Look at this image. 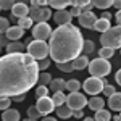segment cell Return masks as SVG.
<instances>
[{"label":"cell","instance_id":"cell-12","mask_svg":"<svg viewBox=\"0 0 121 121\" xmlns=\"http://www.w3.org/2000/svg\"><path fill=\"white\" fill-rule=\"evenodd\" d=\"M29 15V7L24 2H15L13 8H11V16L13 18H26Z\"/></svg>","mask_w":121,"mask_h":121},{"label":"cell","instance_id":"cell-7","mask_svg":"<svg viewBox=\"0 0 121 121\" xmlns=\"http://www.w3.org/2000/svg\"><path fill=\"white\" fill-rule=\"evenodd\" d=\"M65 105L71 112H78V110H82L84 107L87 105V99L81 92H73V94H69V95H66Z\"/></svg>","mask_w":121,"mask_h":121},{"label":"cell","instance_id":"cell-54","mask_svg":"<svg viewBox=\"0 0 121 121\" xmlns=\"http://www.w3.org/2000/svg\"><path fill=\"white\" fill-rule=\"evenodd\" d=\"M0 11H2V10H0Z\"/></svg>","mask_w":121,"mask_h":121},{"label":"cell","instance_id":"cell-5","mask_svg":"<svg viewBox=\"0 0 121 121\" xmlns=\"http://www.w3.org/2000/svg\"><path fill=\"white\" fill-rule=\"evenodd\" d=\"M26 50H28V55L34 60H45L48 55V45L47 42L42 40H29Z\"/></svg>","mask_w":121,"mask_h":121},{"label":"cell","instance_id":"cell-26","mask_svg":"<svg viewBox=\"0 0 121 121\" xmlns=\"http://www.w3.org/2000/svg\"><path fill=\"white\" fill-rule=\"evenodd\" d=\"M65 89H66V91H69V94L79 92V89H81V82H79L78 79H69V81H66Z\"/></svg>","mask_w":121,"mask_h":121},{"label":"cell","instance_id":"cell-11","mask_svg":"<svg viewBox=\"0 0 121 121\" xmlns=\"http://www.w3.org/2000/svg\"><path fill=\"white\" fill-rule=\"evenodd\" d=\"M78 19H79V24H81L82 28L94 29V26H95V23H97L99 18L94 15V11H82V13L78 16Z\"/></svg>","mask_w":121,"mask_h":121},{"label":"cell","instance_id":"cell-18","mask_svg":"<svg viewBox=\"0 0 121 121\" xmlns=\"http://www.w3.org/2000/svg\"><path fill=\"white\" fill-rule=\"evenodd\" d=\"M66 81L61 79V78H56V79H52L50 84H48V91H53V92H63L65 91Z\"/></svg>","mask_w":121,"mask_h":121},{"label":"cell","instance_id":"cell-21","mask_svg":"<svg viewBox=\"0 0 121 121\" xmlns=\"http://www.w3.org/2000/svg\"><path fill=\"white\" fill-rule=\"evenodd\" d=\"M110 28H112V21H107V19L99 18L97 23H95V26H94V31H99V32L103 34V32H107Z\"/></svg>","mask_w":121,"mask_h":121},{"label":"cell","instance_id":"cell-27","mask_svg":"<svg viewBox=\"0 0 121 121\" xmlns=\"http://www.w3.org/2000/svg\"><path fill=\"white\" fill-rule=\"evenodd\" d=\"M94 50H95V44H94L92 40H84L82 44V55H91L94 53Z\"/></svg>","mask_w":121,"mask_h":121},{"label":"cell","instance_id":"cell-14","mask_svg":"<svg viewBox=\"0 0 121 121\" xmlns=\"http://www.w3.org/2000/svg\"><path fill=\"white\" fill-rule=\"evenodd\" d=\"M23 36H24V31L21 28H18V26H10L8 31L5 32V37L8 40H11V42H18Z\"/></svg>","mask_w":121,"mask_h":121},{"label":"cell","instance_id":"cell-37","mask_svg":"<svg viewBox=\"0 0 121 121\" xmlns=\"http://www.w3.org/2000/svg\"><path fill=\"white\" fill-rule=\"evenodd\" d=\"M107 97H112L113 94L116 92V87L115 86H112V84H107V86H103V91H102Z\"/></svg>","mask_w":121,"mask_h":121},{"label":"cell","instance_id":"cell-48","mask_svg":"<svg viewBox=\"0 0 121 121\" xmlns=\"http://www.w3.org/2000/svg\"><path fill=\"white\" fill-rule=\"evenodd\" d=\"M40 121H56V118H52V116H45V118H42Z\"/></svg>","mask_w":121,"mask_h":121},{"label":"cell","instance_id":"cell-25","mask_svg":"<svg viewBox=\"0 0 121 121\" xmlns=\"http://www.w3.org/2000/svg\"><path fill=\"white\" fill-rule=\"evenodd\" d=\"M68 5H71V2H68V0H50L48 2V7H52V8H55L56 11H60V10H65Z\"/></svg>","mask_w":121,"mask_h":121},{"label":"cell","instance_id":"cell-1","mask_svg":"<svg viewBox=\"0 0 121 121\" xmlns=\"http://www.w3.org/2000/svg\"><path fill=\"white\" fill-rule=\"evenodd\" d=\"M39 78L37 61L28 53L0 56V97L13 99L31 91Z\"/></svg>","mask_w":121,"mask_h":121},{"label":"cell","instance_id":"cell-42","mask_svg":"<svg viewBox=\"0 0 121 121\" xmlns=\"http://www.w3.org/2000/svg\"><path fill=\"white\" fill-rule=\"evenodd\" d=\"M8 45V39L5 36H0V47H7Z\"/></svg>","mask_w":121,"mask_h":121},{"label":"cell","instance_id":"cell-23","mask_svg":"<svg viewBox=\"0 0 121 121\" xmlns=\"http://www.w3.org/2000/svg\"><path fill=\"white\" fill-rule=\"evenodd\" d=\"M50 99H52V102H53V105H55V108L65 105V102H66V95L63 92H53V95H52Z\"/></svg>","mask_w":121,"mask_h":121},{"label":"cell","instance_id":"cell-47","mask_svg":"<svg viewBox=\"0 0 121 121\" xmlns=\"http://www.w3.org/2000/svg\"><path fill=\"white\" fill-rule=\"evenodd\" d=\"M113 7H115V8H118V10H121V0H116V2H113Z\"/></svg>","mask_w":121,"mask_h":121},{"label":"cell","instance_id":"cell-51","mask_svg":"<svg viewBox=\"0 0 121 121\" xmlns=\"http://www.w3.org/2000/svg\"><path fill=\"white\" fill-rule=\"evenodd\" d=\"M23 121H31V120H29V118H28V120H23Z\"/></svg>","mask_w":121,"mask_h":121},{"label":"cell","instance_id":"cell-31","mask_svg":"<svg viewBox=\"0 0 121 121\" xmlns=\"http://www.w3.org/2000/svg\"><path fill=\"white\" fill-rule=\"evenodd\" d=\"M92 5L97 7V8H100V10H107L113 5V2L112 0H95V2H92Z\"/></svg>","mask_w":121,"mask_h":121},{"label":"cell","instance_id":"cell-39","mask_svg":"<svg viewBox=\"0 0 121 121\" xmlns=\"http://www.w3.org/2000/svg\"><path fill=\"white\" fill-rule=\"evenodd\" d=\"M48 66H50V61H48L47 58H45V60H39V61H37V69H39V71H45Z\"/></svg>","mask_w":121,"mask_h":121},{"label":"cell","instance_id":"cell-28","mask_svg":"<svg viewBox=\"0 0 121 121\" xmlns=\"http://www.w3.org/2000/svg\"><path fill=\"white\" fill-rule=\"evenodd\" d=\"M115 55V50L113 48H108V47H102L99 50V58H103V60H108Z\"/></svg>","mask_w":121,"mask_h":121},{"label":"cell","instance_id":"cell-3","mask_svg":"<svg viewBox=\"0 0 121 121\" xmlns=\"http://www.w3.org/2000/svg\"><path fill=\"white\" fill-rule=\"evenodd\" d=\"M100 44L102 47L108 48H121V26H112L107 32L100 36Z\"/></svg>","mask_w":121,"mask_h":121},{"label":"cell","instance_id":"cell-36","mask_svg":"<svg viewBox=\"0 0 121 121\" xmlns=\"http://www.w3.org/2000/svg\"><path fill=\"white\" fill-rule=\"evenodd\" d=\"M56 68H58L60 71H63V73H71V71H73V65H71V61H68V63H58Z\"/></svg>","mask_w":121,"mask_h":121},{"label":"cell","instance_id":"cell-10","mask_svg":"<svg viewBox=\"0 0 121 121\" xmlns=\"http://www.w3.org/2000/svg\"><path fill=\"white\" fill-rule=\"evenodd\" d=\"M36 108H37V112L40 113V116H48V113H52L55 110V105L52 102V99L47 95V97H42V99H37V102H36Z\"/></svg>","mask_w":121,"mask_h":121},{"label":"cell","instance_id":"cell-13","mask_svg":"<svg viewBox=\"0 0 121 121\" xmlns=\"http://www.w3.org/2000/svg\"><path fill=\"white\" fill-rule=\"evenodd\" d=\"M53 19H55V23L58 26H63V24H71V19L73 18H71L68 10H60V11H56L53 15Z\"/></svg>","mask_w":121,"mask_h":121},{"label":"cell","instance_id":"cell-6","mask_svg":"<svg viewBox=\"0 0 121 121\" xmlns=\"http://www.w3.org/2000/svg\"><path fill=\"white\" fill-rule=\"evenodd\" d=\"M28 16L32 19V21H36V23H47L48 18L52 16V11L48 10V7H39L37 0H32Z\"/></svg>","mask_w":121,"mask_h":121},{"label":"cell","instance_id":"cell-30","mask_svg":"<svg viewBox=\"0 0 121 121\" xmlns=\"http://www.w3.org/2000/svg\"><path fill=\"white\" fill-rule=\"evenodd\" d=\"M52 79H53V78H52V76L48 74V73H39L37 84H39V86H48Z\"/></svg>","mask_w":121,"mask_h":121},{"label":"cell","instance_id":"cell-52","mask_svg":"<svg viewBox=\"0 0 121 121\" xmlns=\"http://www.w3.org/2000/svg\"><path fill=\"white\" fill-rule=\"evenodd\" d=\"M0 52H2V47H0Z\"/></svg>","mask_w":121,"mask_h":121},{"label":"cell","instance_id":"cell-41","mask_svg":"<svg viewBox=\"0 0 121 121\" xmlns=\"http://www.w3.org/2000/svg\"><path fill=\"white\" fill-rule=\"evenodd\" d=\"M26 99V94H23V95H16V97H13L11 99V102H23Z\"/></svg>","mask_w":121,"mask_h":121},{"label":"cell","instance_id":"cell-49","mask_svg":"<svg viewBox=\"0 0 121 121\" xmlns=\"http://www.w3.org/2000/svg\"><path fill=\"white\" fill-rule=\"evenodd\" d=\"M82 121H94V118H84Z\"/></svg>","mask_w":121,"mask_h":121},{"label":"cell","instance_id":"cell-35","mask_svg":"<svg viewBox=\"0 0 121 121\" xmlns=\"http://www.w3.org/2000/svg\"><path fill=\"white\" fill-rule=\"evenodd\" d=\"M10 28V21L7 18H3V16H0V36L2 34H5Z\"/></svg>","mask_w":121,"mask_h":121},{"label":"cell","instance_id":"cell-19","mask_svg":"<svg viewBox=\"0 0 121 121\" xmlns=\"http://www.w3.org/2000/svg\"><path fill=\"white\" fill-rule=\"evenodd\" d=\"M2 121H19V112L16 108H8L2 113Z\"/></svg>","mask_w":121,"mask_h":121},{"label":"cell","instance_id":"cell-53","mask_svg":"<svg viewBox=\"0 0 121 121\" xmlns=\"http://www.w3.org/2000/svg\"><path fill=\"white\" fill-rule=\"evenodd\" d=\"M120 53H121V48H120Z\"/></svg>","mask_w":121,"mask_h":121},{"label":"cell","instance_id":"cell-17","mask_svg":"<svg viewBox=\"0 0 121 121\" xmlns=\"http://www.w3.org/2000/svg\"><path fill=\"white\" fill-rule=\"evenodd\" d=\"M89 58L86 55H79L78 58H74L73 61H71V65H73V69H78V71H81V69H84V68H87L89 66Z\"/></svg>","mask_w":121,"mask_h":121},{"label":"cell","instance_id":"cell-45","mask_svg":"<svg viewBox=\"0 0 121 121\" xmlns=\"http://www.w3.org/2000/svg\"><path fill=\"white\" fill-rule=\"evenodd\" d=\"M115 79H116V84L121 86V69H118V73L115 74Z\"/></svg>","mask_w":121,"mask_h":121},{"label":"cell","instance_id":"cell-16","mask_svg":"<svg viewBox=\"0 0 121 121\" xmlns=\"http://www.w3.org/2000/svg\"><path fill=\"white\" fill-rule=\"evenodd\" d=\"M108 107L113 112H121V92H115L112 97H108Z\"/></svg>","mask_w":121,"mask_h":121},{"label":"cell","instance_id":"cell-24","mask_svg":"<svg viewBox=\"0 0 121 121\" xmlns=\"http://www.w3.org/2000/svg\"><path fill=\"white\" fill-rule=\"evenodd\" d=\"M94 121H112V113L108 110H105V108H102V110L95 112Z\"/></svg>","mask_w":121,"mask_h":121},{"label":"cell","instance_id":"cell-43","mask_svg":"<svg viewBox=\"0 0 121 121\" xmlns=\"http://www.w3.org/2000/svg\"><path fill=\"white\" fill-rule=\"evenodd\" d=\"M73 116H74V118H78V120H81V118H84V113H82V110H78V112H73Z\"/></svg>","mask_w":121,"mask_h":121},{"label":"cell","instance_id":"cell-4","mask_svg":"<svg viewBox=\"0 0 121 121\" xmlns=\"http://www.w3.org/2000/svg\"><path fill=\"white\" fill-rule=\"evenodd\" d=\"M89 73L92 74V78H99V79H103L105 76L110 74L112 71V63L108 60H103V58H94L92 61H89Z\"/></svg>","mask_w":121,"mask_h":121},{"label":"cell","instance_id":"cell-50","mask_svg":"<svg viewBox=\"0 0 121 121\" xmlns=\"http://www.w3.org/2000/svg\"><path fill=\"white\" fill-rule=\"evenodd\" d=\"M118 121H121V113H120V115H118Z\"/></svg>","mask_w":121,"mask_h":121},{"label":"cell","instance_id":"cell-38","mask_svg":"<svg viewBox=\"0 0 121 121\" xmlns=\"http://www.w3.org/2000/svg\"><path fill=\"white\" fill-rule=\"evenodd\" d=\"M15 5V2L11 0H0V10H11Z\"/></svg>","mask_w":121,"mask_h":121},{"label":"cell","instance_id":"cell-22","mask_svg":"<svg viewBox=\"0 0 121 121\" xmlns=\"http://www.w3.org/2000/svg\"><path fill=\"white\" fill-rule=\"evenodd\" d=\"M56 116H58L60 120H68V118L73 116V112H71L66 105H61V107L56 108Z\"/></svg>","mask_w":121,"mask_h":121},{"label":"cell","instance_id":"cell-29","mask_svg":"<svg viewBox=\"0 0 121 121\" xmlns=\"http://www.w3.org/2000/svg\"><path fill=\"white\" fill-rule=\"evenodd\" d=\"M32 19L29 18V16H26V18H19L18 19V28H21L23 31H26V29H29V28H32Z\"/></svg>","mask_w":121,"mask_h":121},{"label":"cell","instance_id":"cell-2","mask_svg":"<svg viewBox=\"0 0 121 121\" xmlns=\"http://www.w3.org/2000/svg\"><path fill=\"white\" fill-rule=\"evenodd\" d=\"M84 37L79 28L73 24H63L52 31L48 39V55L58 63H68L82 55Z\"/></svg>","mask_w":121,"mask_h":121},{"label":"cell","instance_id":"cell-33","mask_svg":"<svg viewBox=\"0 0 121 121\" xmlns=\"http://www.w3.org/2000/svg\"><path fill=\"white\" fill-rule=\"evenodd\" d=\"M48 95V87L47 86H37L36 89V97L37 99H42V97H47Z\"/></svg>","mask_w":121,"mask_h":121},{"label":"cell","instance_id":"cell-20","mask_svg":"<svg viewBox=\"0 0 121 121\" xmlns=\"http://www.w3.org/2000/svg\"><path fill=\"white\" fill-rule=\"evenodd\" d=\"M26 47L23 42H8V45L5 47V50H7V53H23V50H24Z\"/></svg>","mask_w":121,"mask_h":121},{"label":"cell","instance_id":"cell-15","mask_svg":"<svg viewBox=\"0 0 121 121\" xmlns=\"http://www.w3.org/2000/svg\"><path fill=\"white\" fill-rule=\"evenodd\" d=\"M87 107L92 110V112H99V110H102L103 107H105V100H103L102 97H91V99H87Z\"/></svg>","mask_w":121,"mask_h":121},{"label":"cell","instance_id":"cell-34","mask_svg":"<svg viewBox=\"0 0 121 121\" xmlns=\"http://www.w3.org/2000/svg\"><path fill=\"white\" fill-rule=\"evenodd\" d=\"M10 105H11V99H8V97H0V112L8 110Z\"/></svg>","mask_w":121,"mask_h":121},{"label":"cell","instance_id":"cell-46","mask_svg":"<svg viewBox=\"0 0 121 121\" xmlns=\"http://www.w3.org/2000/svg\"><path fill=\"white\" fill-rule=\"evenodd\" d=\"M115 19H116V23H118V26H121V10H118V13L115 15Z\"/></svg>","mask_w":121,"mask_h":121},{"label":"cell","instance_id":"cell-32","mask_svg":"<svg viewBox=\"0 0 121 121\" xmlns=\"http://www.w3.org/2000/svg\"><path fill=\"white\" fill-rule=\"evenodd\" d=\"M39 116H40V113L37 112L36 105H32V107H29V108H28V118H29L31 121H37Z\"/></svg>","mask_w":121,"mask_h":121},{"label":"cell","instance_id":"cell-40","mask_svg":"<svg viewBox=\"0 0 121 121\" xmlns=\"http://www.w3.org/2000/svg\"><path fill=\"white\" fill-rule=\"evenodd\" d=\"M68 11H69L71 18H73V16H79V15L82 13V10H81V8H78V7H73V8H71V10H68Z\"/></svg>","mask_w":121,"mask_h":121},{"label":"cell","instance_id":"cell-8","mask_svg":"<svg viewBox=\"0 0 121 121\" xmlns=\"http://www.w3.org/2000/svg\"><path fill=\"white\" fill-rule=\"evenodd\" d=\"M81 89H84V92L89 94V95H92V97H95L97 94H100L103 91V81L102 79H99V78H87L86 81L82 82V86H81Z\"/></svg>","mask_w":121,"mask_h":121},{"label":"cell","instance_id":"cell-44","mask_svg":"<svg viewBox=\"0 0 121 121\" xmlns=\"http://www.w3.org/2000/svg\"><path fill=\"white\" fill-rule=\"evenodd\" d=\"M102 19L112 21V13H108V11H103V13H102Z\"/></svg>","mask_w":121,"mask_h":121},{"label":"cell","instance_id":"cell-9","mask_svg":"<svg viewBox=\"0 0 121 121\" xmlns=\"http://www.w3.org/2000/svg\"><path fill=\"white\" fill-rule=\"evenodd\" d=\"M52 31H53V29L50 28V24H48V23H37V24L32 28L34 40H42V42H45L47 39H50Z\"/></svg>","mask_w":121,"mask_h":121}]
</instances>
